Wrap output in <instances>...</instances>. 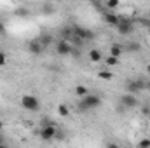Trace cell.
<instances>
[{"label":"cell","mask_w":150,"mask_h":148,"mask_svg":"<svg viewBox=\"0 0 150 148\" xmlns=\"http://www.w3.org/2000/svg\"><path fill=\"white\" fill-rule=\"evenodd\" d=\"M110 56H115V58H120V54L124 52V47L120 45V44H112L110 45Z\"/></svg>","instance_id":"12"},{"label":"cell","mask_w":150,"mask_h":148,"mask_svg":"<svg viewBox=\"0 0 150 148\" xmlns=\"http://www.w3.org/2000/svg\"><path fill=\"white\" fill-rule=\"evenodd\" d=\"M74 92H75V96H79V98H84V96H87V94H89V89H87L86 85H75Z\"/></svg>","instance_id":"13"},{"label":"cell","mask_w":150,"mask_h":148,"mask_svg":"<svg viewBox=\"0 0 150 148\" xmlns=\"http://www.w3.org/2000/svg\"><path fill=\"white\" fill-rule=\"evenodd\" d=\"M5 33V26L2 25V21H0V35H4Z\"/></svg>","instance_id":"27"},{"label":"cell","mask_w":150,"mask_h":148,"mask_svg":"<svg viewBox=\"0 0 150 148\" xmlns=\"http://www.w3.org/2000/svg\"><path fill=\"white\" fill-rule=\"evenodd\" d=\"M87 58H89V61H93V63H100V61L103 59V54H101L100 49H89Z\"/></svg>","instance_id":"10"},{"label":"cell","mask_w":150,"mask_h":148,"mask_svg":"<svg viewBox=\"0 0 150 148\" xmlns=\"http://www.w3.org/2000/svg\"><path fill=\"white\" fill-rule=\"evenodd\" d=\"M105 63H107L108 66H117V65H119V58H115V56H108V58L105 59Z\"/></svg>","instance_id":"18"},{"label":"cell","mask_w":150,"mask_h":148,"mask_svg":"<svg viewBox=\"0 0 150 148\" xmlns=\"http://www.w3.org/2000/svg\"><path fill=\"white\" fill-rule=\"evenodd\" d=\"M40 42H42L44 47H49V45L52 44V35H42V37H40Z\"/></svg>","instance_id":"17"},{"label":"cell","mask_w":150,"mask_h":148,"mask_svg":"<svg viewBox=\"0 0 150 148\" xmlns=\"http://www.w3.org/2000/svg\"><path fill=\"white\" fill-rule=\"evenodd\" d=\"M147 73L150 75V65H149V66H147Z\"/></svg>","instance_id":"30"},{"label":"cell","mask_w":150,"mask_h":148,"mask_svg":"<svg viewBox=\"0 0 150 148\" xmlns=\"http://www.w3.org/2000/svg\"><path fill=\"white\" fill-rule=\"evenodd\" d=\"M124 49H126V51H129V52H140V51H142V45H140L138 42H129Z\"/></svg>","instance_id":"14"},{"label":"cell","mask_w":150,"mask_h":148,"mask_svg":"<svg viewBox=\"0 0 150 148\" xmlns=\"http://www.w3.org/2000/svg\"><path fill=\"white\" fill-rule=\"evenodd\" d=\"M126 89H127V92L138 94L140 91L147 89V82H143L142 78H133V80H127L126 82Z\"/></svg>","instance_id":"3"},{"label":"cell","mask_w":150,"mask_h":148,"mask_svg":"<svg viewBox=\"0 0 150 148\" xmlns=\"http://www.w3.org/2000/svg\"><path fill=\"white\" fill-rule=\"evenodd\" d=\"M115 28H117V33H120V35H131L133 33V21H129L127 18H120L119 23L115 25Z\"/></svg>","instance_id":"4"},{"label":"cell","mask_w":150,"mask_h":148,"mask_svg":"<svg viewBox=\"0 0 150 148\" xmlns=\"http://www.w3.org/2000/svg\"><path fill=\"white\" fill-rule=\"evenodd\" d=\"M103 19H105V23H107V25L115 26V25L119 23V19H120V18H119L117 14H112V12H105V14H103Z\"/></svg>","instance_id":"11"},{"label":"cell","mask_w":150,"mask_h":148,"mask_svg":"<svg viewBox=\"0 0 150 148\" xmlns=\"http://www.w3.org/2000/svg\"><path fill=\"white\" fill-rule=\"evenodd\" d=\"M72 45H70V42L68 40H65V38H61L58 44H56V52L59 54V56H68V54H72Z\"/></svg>","instance_id":"8"},{"label":"cell","mask_w":150,"mask_h":148,"mask_svg":"<svg viewBox=\"0 0 150 148\" xmlns=\"http://www.w3.org/2000/svg\"><path fill=\"white\" fill-rule=\"evenodd\" d=\"M44 12H49V14H51V12H52V7H51V5H45V7H44Z\"/></svg>","instance_id":"25"},{"label":"cell","mask_w":150,"mask_h":148,"mask_svg":"<svg viewBox=\"0 0 150 148\" xmlns=\"http://www.w3.org/2000/svg\"><path fill=\"white\" fill-rule=\"evenodd\" d=\"M5 63H7V56H5V52H2V51H0V68H2V66H5Z\"/></svg>","instance_id":"23"},{"label":"cell","mask_w":150,"mask_h":148,"mask_svg":"<svg viewBox=\"0 0 150 148\" xmlns=\"http://www.w3.org/2000/svg\"><path fill=\"white\" fill-rule=\"evenodd\" d=\"M120 105H122L126 110H133V108H136V106H138L136 94H133V92H126V94H122V98H120Z\"/></svg>","instance_id":"5"},{"label":"cell","mask_w":150,"mask_h":148,"mask_svg":"<svg viewBox=\"0 0 150 148\" xmlns=\"http://www.w3.org/2000/svg\"><path fill=\"white\" fill-rule=\"evenodd\" d=\"M138 147H140V148H150V140H149V138H147V140L143 138V140L138 143Z\"/></svg>","instance_id":"21"},{"label":"cell","mask_w":150,"mask_h":148,"mask_svg":"<svg viewBox=\"0 0 150 148\" xmlns=\"http://www.w3.org/2000/svg\"><path fill=\"white\" fill-rule=\"evenodd\" d=\"M56 132H58V129H56L52 124H49V125H42V129H40V138H42L44 141H51V140L56 138Z\"/></svg>","instance_id":"7"},{"label":"cell","mask_w":150,"mask_h":148,"mask_svg":"<svg viewBox=\"0 0 150 148\" xmlns=\"http://www.w3.org/2000/svg\"><path fill=\"white\" fill-rule=\"evenodd\" d=\"M58 113H59L61 117H68V115H70V108H68V105L61 103V105L58 106Z\"/></svg>","instance_id":"15"},{"label":"cell","mask_w":150,"mask_h":148,"mask_svg":"<svg viewBox=\"0 0 150 148\" xmlns=\"http://www.w3.org/2000/svg\"><path fill=\"white\" fill-rule=\"evenodd\" d=\"M49 124H52L49 118H42V125H49Z\"/></svg>","instance_id":"26"},{"label":"cell","mask_w":150,"mask_h":148,"mask_svg":"<svg viewBox=\"0 0 150 148\" xmlns=\"http://www.w3.org/2000/svg\"><path fill=\"white\" fill-rule=\"evenodd\" d=\"M16 14H18V16H21V18H25V16H28V9H26V7H19Z\"/></svg>","instance_id":"22"},{"label":"cell","mask_w":150,"mask_h":148,"mask_svg":"<svg viewBox=\"0 0 150 148\" xmlns=\"http://www.w3.org/2000/svg\"><path fill=\"white\" fill-rule=\"evenodd\" d=\"M98 75H100L101 78H105V80H112V78H113V73H112V72H107V70H101Z\"/></svg>","instance_id":"19"},{"label":"cell","mask_w":150,"mask_h":148,"mask_svg":"<svg viewBox=\"0 0 150 148\" xmlns=\"http://www.w3.org/2000/svg\"><path fill=\"white\" fill-rule=\"evenodd\" d=\"M147 89H149V91H150V80H149V82H147Z\"/></svg>","instance_id":"29"},{"label":"cell","mask_w":150,"mask_h":148,"mask_svg":"<svg viewBox=\"0 0 150 148\" xmlns=\"http://www.w3.org/2000/svg\"><path fill=\"white\" fill-rule=\"evenodd\" d=\"M120 4V0H107V7L108 9H117Z\"/></svg>","instance_id":"20"},{"label":"cell","mask_w":150,"mask_h":148,"mask_svg":"<svg viewBox=\"0 0 150 148\" xmlns=\"http://www.w3.org/2000/svg\"><path fill=\"white\" fill-rule=\"evenodd\" d=\"M101 105V98L100 96H96V94H87V96H84L82 99H80V103H79V110H94V108H98Z\"/></svg>","instance_id":"1"},{"label":"cell","mask_w":150,"mask_h":148,"mask_svg":"<svg viewBox=\"0 0 150 148\" xmlns=\"http://www.w3.org/2000/svg\"><path fill=\"white\" fill-rule=\"evenodd\" d=\"M2 129H4V120L0 118V132H2Z\"/></svg>","instance_id":"28"},{"label":"cell","mask_w":150,"mask_h":148,"mask_svg":"<svg viewBox=\"0 0 150 148\" xmlns=\"http://www.w3.org/2000/svg\"><path fill=\"white\" fill-rule=\"evenodd\" d=\"M142 113H143V115H150V106L149 105H145V106L142 108Z\"/></svg>","instance_id":"24"},{"label":"cell","mask_w":150,"mask_h":148,"mask_svg":"<svg viewBox=\"0 0 150 148\" xmlns=\"http://www.w3.org/2000/svg\"><path fill=\"white\" fill-rule=\"evenodd\" d=\"M149 92H150V91H149Z\"/></svg>","instance_id":"31"},{"label":"cell","mask_w":150,"mask_h":148,"mask_svg":"<svg viewBox=\"0 0 150 148\" xmlns=\"http://www.w3.org/2000/svg\"><path fill=\"white\" fill-rule=\"evenodd\" d=\"M21 106L26 111H38L40 110V101H38L37 96H33V94H25L21 98Z\"/></svg>","instance_id":"2"},{"label":"cell","mask_w":150,"mask_h":148,"mask_svg":"<svg viewBox=\"0 0 150 148\" xmlns=\"http://www.w3.org/2000/svg\"><path fill=\"white\" fill-rule=\"evenodd\" d=\"M72 32H74V38H80V40H93V38H94V32L86 30V28H82V26H74ZM74 38H72V40H74Z\"/></svg>","instance_id":"6"},{"label":"cell","mask_w":150,"mask_h":148,"mask_svg":"<svg viewBox=\"0 0 150 148\" xmlns=\"http://www.w3.org/2000/svg\"><path fill=\"white\" fill-rule=\"evenodd\" d=\"M44 49H45V47L42 45L40 38H37V40H32V42L28 44V51H30V54H33V56L42 54V51H44Z\"/></svg>","instance_id":"9"},{"label":"cell","mask_w":150,"mask_h":148,"mask_svg":"<svg viewBox=\"0 0 150 148\" xmlns=\"http://www.w3.org/2000/svg\"><path fill=\"white\" fill-rule=\"evenodd\" d=\"M61 38H65V40H72L74 38V32H72V28H65L63 32H61Z\"/></svg>","instance_id":"16"}]
</instances>
